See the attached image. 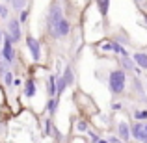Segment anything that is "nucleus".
I'll return each mask as SVG.
<instances>
[{"label":"nucleus","instance_id":"1","mask_svg":"<svg viewBox=\"0 0 147 143\" xmlns=\"http://www.w3.org/2000/svg\"><path fill=\"white\" fill-rule=\"evenodd\" d=\"M127 80H129V73L123 71L121 67L110 69L108 78H106V86H108V89H110V93L114 97L123 95L125 89H127Z\"/></svg>","mask_w":147,"mask_h":143},{"label":"nucleus","instance_id":"2","mask_svg":"<svg viewBox=\"0 0 147 143\" xmlns=\"http://www.w3.org/2000/svg\"><path fill=\"white\" fill-rule=\"evenodd\" d=\"M0 56H2V61L6 67H15L17 65V48H15V43L7 32H4V43H2V48H0Z\"/></svg>","mask_w":147,"mask_h":143},{"label":"nucleus","instance_id":"3","mask_svg":"<svg viewBox=\"0 0 147 143\" xmlns=\"http://www.w3.org/2000/svg\"><path fill=\"white\" fill-rule=\"evenodd\" d=\"M24 45H26V50H28V54H30V60L36 65H39L41 60H43V43H41L36 36L28 34V36L24 37Z\"/></svg>","mask_w":147,"mask_h":143},{"label":"nucleus","instance_id":"4","mask_svg":"<svg viewBox=\"0 0 147 143\" xmlns=\"http://www.w3.org/2000/svg\"><path fill=\"white\" fill-rule=\"evenodd\" d=\"M4 24H6V32L11 36L13 43L15 45L21 43L22 37H24V30H22V24H21V21H19V17H9Z\"/></svg>","mask_w":147,"mask_h":143},{"label":"nucleus","instance_id":"5","mask_svg":"<svg viewBox=\"0 0 147 143\" xmlns=\"http://www.w3.org/2000/svg\"><path fill=\"white\" fill-rule=\"evenodd\" d=\"M37 89H39V86H37V78H36L34 75L26 76L24 84H22V99L32 100L34 97L37 95Z\"/></svg>","mask_w":147,"mask_h":143},{"label":"nucleus","instance_id":"6","mask_svg":"<svg viewBox=\"0 0 147 143\" xmlns=\"http://www.w3.org/2000/svg\"><path fill=\"white\" fill-rule=\"evenodd\" d=\"M130 136L134 141L142 143L145 138V121H134L130 123Z\"/></svg>","mask_w":147,"mask_h":143},{"label":"nucleus","instance_id":"7","mask_svg":"<svg viewBox=\"0 0 147 143\" xmlns=\"http://www.w3.org/2000/svg\"><path fill=\"white\" fill-rule=\"evenodd\" d=\"M13 80H15V73H13L11 67H6L0 73V86H2L4 89L13 91Z\"/></svg>","mask_w":147,"mask_h":143},{"label":"nucleus","instance_id":"8","mask_svg":"<svg viewBox=\"0 0 147 143\" xmlns=\"http://www.w3.org/2000/svg\"><path fill=\"white\" fill-rule=\"evenodd\" d=\"M115 134H117L119 140H123L125 143H130V140H132V136H130V123H127V121H117Z\"/></svg>","mask_w":147,"mask_h":143},{"label":"nucleus","instance_id":"9","mask_svg":"<svg viewBox=\"0 0 147 143\" xmlns=\"http://www.w3.org/2000/svg\"><path fill=\"white\" fill-rule=\"evenodd\" d=\"M58 106H60V97H49L47 102H45V111H47L49 117H54V115H56Z\"/></svg>","mask_w":147,"mask_h":143},{"label":"nucleus","instance_id":"10","mask_svg":"<svg viewBox=\"0 0 147 143\" xmlns=\"http://www.w3.org/2000/svg\"><path fill=\"white\" fill-rule=\"evenodd\" d=\"M130 56H132V60L136 61L138 67H140L144 73H147V52L145 50H138V52L130 54Z\"/></svg>","mask_w":147,"mask_h":143},{"label":"nucleus","instance_id":"11","mask_svg":"<svg viewBox=\"0 0 147 143\" xmlns=\"http://www.w3.org/2000/svg\"><path fill=\"white\" fill-rule=\"evenodd\" d=\"M61 76L65 78V84H67V87H73L76 84V75H75V69L71 67V65H65L63 67V73H61Z\"/></svg>","mask_w":147,"mask_h":143},{"label":"nucleus","instance_id":"12","mask_svg":"<svg viewBox=\"0 0 147 143\" xmlns=\"http://www.w3.org/2000/svg\"><path fill=\"white\" fill-rule=\"evenodd\" d=\"M45 89H47V99L49 97H56V73L49 75L45 78Z\"/></svg>","mask_w":147,"mask_h":143},{"label":"nucleus","instance_id":"13","mask_svg":"<svg viewBox=\"0 0 147 143\" xmlns=\"http://www.w3.org/2000/svg\"><path fill=\"white\" fill-rule=\"evenodd\" d=\"M41 126H43V136H45V138H52L54 126H56L54 119H52V117H45L43 121H41Z\"/></svg>","mask_w":147,"mask_h":143},{"label":"nucleus","instance_id":"14","mask_svg":"<svg viewBox=\"0 0 147 143\" xmlns=\"http://www.w3.org/2000/svg\"><path fill=\"white\" fill-rule=\"evenodd\" d=\"M110 45H112V54H114V56H130L129 48H127L125 45L117 43V41H114V39H110Z\"/></svg>","mask_w":147,"mask_h":143},{"label":"nucleus","instance_id":"15","mask_svg":"<svg viewBox=\"0 0 147 143\" xmlns=\"http://www.w3.org/2000/svg\"><path fill=\"white\" fill-rule=\"evenodd\" d=\"M110 4H112V0H95V7H97L99 15H100L102 19H106V17H108V11H110Z\"/></svg>","mask_w":147,"mask_h":143},{"label":"nucleus","instance_id":"16","mask_svg":"<svg viewBox=\"0 0 147 143\" xmlns=\"http://www.w3.org/2000/svg\"><path fill=\"white\" fill-rule=\"evenodd\" d=\"M75 130H76L78 134H88V130H90V123H88V119H84V117L76 119V123H75Z\"/></svg>","mask_w":147,"mask_h":143},{"label":"nucleus","instance_id":"17","mask_svg":"<svg viewBox=\"0 0 147 143\" xmlns=\"http://www.w3.org/2000/svg\"><path fill=\"white\" fill-rule=\"evenodd\" d=\"M67 89V84H65V78L61 75H56V97H61Z\"/></svg>","mask_w":147,"mask_h":143},{"label":"nucleus","instance_id":"18","mask_svg":"<svg viewBox=\"0 0 147 143\" xmlns=\"http://www.w3.org/2000/svg\"><path fill=\"white\" fill-rule=\"evenodd\" d=\"M9 4H6V2H2V0H0V22H6L7 19L11 17L9 15Z\"/></svg>","mask_w":147,"mask_h":143},{"label":"nucleus","instance_id":"19","mask_svg":"<svg viewBox=\"0 0 147 143\" xmlns=\"http://www.w3.org/2000/svg\"><path fill=\"white\" fill-rule=\"evenodd\" d=\"M110 39H114V41H117V43H121V45H130V37L129 36H125V32H117V34H112V37Z\"/></svg>","mask_w":147,"mask_h":143},{"label":"nucleus","instance_id":"20","mask_svg":"<svg viewBox=\"0 0 147 143\" xmlns=\"http://www.w3.org/2000/svg\"><path fill=\"white\" fill-rule=\"evenodd\" d=\"M132 119L134 121H147V108H136V110H132Z\"/></svg>","mask_w":147,"mask_h":143},{"label":"nucleus","instance_id":"21","mask_svg":"<svg viewBox=\"0 0 147 143\" xmlns=\"http://www.w3.org/2000/svg\"><path fill=\"white\" fill-rule=\"evenodd\" d=\"M9 7L13 11H21V9H24V7H28V0H9Z\"/></svg>","mask_w":147,"mask_h":143},{"label":"nucleus","instance_id":"22","mask_svg":"<svg viewBox=\"0 0 147 143\" xmlns=\"http://www.w3.org/2000/svg\"><path fill=\"white\" fill-rule=\"evenodd\" d=\"M17 17H19V21H21V24L26 26V24H28V21H30V7H24V9H21Z\"/></svg>","mask_w":147,"mask_h":143},{"label":"nucleus","instance_id":"23","mask_svg":"<svg viewBox=\"0 0 147 143\" xmlns=\"http://www.w3.org/2000/svg\"><path fill=\"white\" fill-rule=\"evenodd\" d=\"M86 136L88 138H90V143H99V140H100V136H99V134L97 132H95V130H88V134H86Z\"/></svg>","mask_w":147,"mask_h":143},{"label":"nucleus","instance_id":"24","mask_svg":"<svg viewBox=\"0 0 147 143\" xmlns=\"http://www.w3.org/2000/svg\"><path fill=\"white\" fill-rule=\"evenodd\" d=\"M22 84H24L22 76H17V75H15V80H13V89H15V87H22Z\"/></svg>","mask_w":147,"mask_h":143},{"label":"nucleus","instance_id":"25","mask_svg":"<svg viewBox=\"0 0 147 143\" xmlns=\"http://www.w3.org/2000/svg\"><path fill=\"white\" fill-rule=\"evenodd\" d=\"M110 108H112V111H121L123 110V104L117 102V100H114V102L110 104Z\"/></svg>","mask_w":147,"mask_h":143},{"label":"nucleus","instance_id":"26","mask_svg":"<svg viewBox=\"0 0 147 143\" xmlns=\"http://www.w3.org/2000/svg\"><path fill=\"white\" fill-rule=\"evenodd\" d=\"M4 32H6V28H2V26H0V45L4 43Z\"/></svg>","mask_w":147,"mask_h":143},{"label":"nucleus","instance_id":"27","mask_svg":"<svg viewBox=\"0 0 147 143\" xmlns=\"http://www.w3.org/2000/svg\"><path fill=\"white\" fill-rule=\"evenodd\" d=\"M142 17H144V22H145V26H147V13L144 11V15H142Z\"/></svg>","mask_w":147,"mask_h":143},{"label":"nucleus","instance_id":"28","mask_svg":"<svg viewBox=\"0 0 147 143\" xmlns=\"http://www.w3.org/2000/svg\"><path fill=\"white\" fill-rule=\"evenodd\" d=\"M99 143H108V140H106V138H100V140H99Z\"/></svg>","mask_w":147,"mask_h":143},{"label":"nucleus","instance_id":"29","mask_svg":"<svg viewBox=\"0 0 147 143\" xmlns=\"http://www.w3.org/2000/svg\"><path fill=\"white\" fill-rule=\"evenodd\" d=\"M145 134H147V121H145Z\"/></svg>","mask_w":147,"mask_h":143},{"label":"nucleus","instance_id":"30","mask_svg":"<svg viewBox=\"0 0 147 143\" xmlns=\"http://www.w3.org/2000/svg\"><path fill=\"white\" fill-rule=\"evenodd\" d=\"M2 2H6V4H9V0H2Z\"/></svg>","mask_w":147,"mask_h":143}]
</instances>
